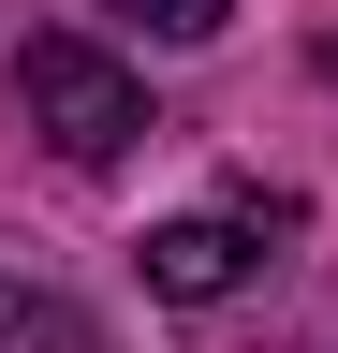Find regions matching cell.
<instances>
[{
  "label": "cell",
  "instance_id": "6da1fadb",
  "mask_svg": "<svg viewBox=\"0 0 338 353\" xmlns=\"http://www.w3.org/2000/svg\"><path fill=\"white\" fill-rule=\"evenodd\" d=\"M15 103H30V132H45L59 162H118V148L147 132V88L118 74L89 30H30V44H15Z\"/></svg>",
  "mask_w": 338,
  "mask_h": 353
},
{
  "label": "cell",
  "instance_id": "277c9868",
  "mask_svg": "<svg viewBox=\"0 0 338 353\" xmlns=\"http://www.w3.org/2000/svg\"><path fill=\"white\" fill-rule=\"evenodd\" d=\"M103 15H133L162 44H206V30H235V0H103Z\"/></svg>",
  "mask_w": 338,
  "mask_h": 353
},
{
  "label": "cell",
  "instance_id": "3957f363",
  "mask_svg": "<svg viewBox=\"0 0 338 353\" xmlns=\"http://www.w3.org/2000/svg\"><path fill=\"white\" fill-rule=\"evenodd\" d=\"M0 353H103V339H89V309H59V294H30V280H0Z\"/></svg>",
  "mask_w": 338,
  "mask_h": 353
},
{
  "label": "cell",
  "instance_id": "7a4b0ae2",
  "mask_svg": "<svg viewBox=\"0 0 338 353\" xmlns=\"http://www.w3.org/2000/svg\"><path fill=\"white\" fill-rule=\"evenodd\" d=\"M250 265H265V250H250V221H162V236H147V294L206 309V294H235Z\"/></svg>",
  "mask_w": 338,
  "mask_h": 353
}]
</instances>
